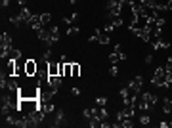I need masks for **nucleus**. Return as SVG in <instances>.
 Returning a JSON list of instances; mask_svg holds the SVG:
<instances>
[{
  "mask_svg": "<svg viewBox=\"0 0 172 128\" xmlns=\"http://www.w3.org/2000/svg\"><path fill=\"white\" fill-rule=\"evenodd\" d=\"M128 88H130L132 92H143V76L138 75V76H134V79L130 80V84H128Z\"/></svg>",
  "mask_w": 172,
  "mask_h": 128,
  "instance_id": "obj_4",
  "label": "nucleus"
},
{
  "mask_svg": "<svg viewBox=\"0 0 172 128\" xmlns=\"http://www.w3.org/2000/svg\"><path fill=\"white\" fill-rule=\"evenodd\" d=\"M25 73H27V76H37V73H38V61L27 59V63H25Z\"/></svg>",
  "mask_w": 172,
  "mask_h": 128,
  "instance_id": "obj_5",
  "label": "nucleus"
},
{
  "mask_svg": "<svg viewBox=\"0 0 172 128\" xmlns=\"http://www.w3.org/2000/svg\"><path fill=\"white\" fill-rule=\"evenodd\" d=\"M159 126H161V128H168V120H161Z\"/></svg>",
  "mask_w": 172,
  "mask_h": 128,
  "instance_id": "obj_22",
  "label": "nucleus"
},
{
  "mask_svg": "<svg viewBox=\"0 0 172 128\" xmlns=\"http://www.w3.org/2000/svg\"><path fill=\"white\" fill-rule=\"evenodd\" d=\"M59 69H61V63L48 61V75H50V76H61V75H59Z\"/></svg>",
  "mask_w": 172,
  "mask_h": 128,
  "instance_id": "obj_7",
  "label": "nucleus"
},
{
  "mask_svg": "<svg viewBox=\"0 0 172 128\" xmlns=\"http://www.w3.org/2000/svg\"><path fill=\"white\" fill-rule=\"evenodd\" d=\"M50 84H52L56 90H59V86H61V76H50Z\"/></svg>",
  "mask_w": 172,
  "mask_h": 128,
  "instance_id": "obj_12",
  "label": "nucleus"
},
{
  "mask_svg": "<svg viewBox=\"0 0 172 128\" xmlns=\"http://www.w3.org/2000/svg\"><path fill=\"white\" fill-rule=\"evenodd\" d=\"M151 84H153V86H157V88H163V90L170 88V84L167 82V73H164V67H157V69H155L153 79H151Z\"/></svg>",
  "mask_w": 172,
  "mask_h": 128,
  "instance_id": "obj_1",
  "label": "nucleus"
},
{
  "mask_svg": "<svg viewBox=\"0 0 172 128\" xmlns=\"http://www.w3.org/2000/svg\"><path fill=\"white\" fill-rule=\"evenodd\" d=\"M134 34H136V37H138V38H142L143 42H151V37H153V34L149 33L147 29H143V31H136Z\"/></svg>",
  "mask_w": 172,
  "mask_h": 128,
  "instance_id": "obj_8",
  "label": "nucleus"
},
{
  "mask_svg": "<svg viewBox=\"0 0 172 128\" xmlns=\"http://www.w3.org/2000/svg\"><path fill=\"white\" fill-rule=\"evenodd\" d=\"M71 76H73V79H78V76H81V65H78V63H73V73H71Z\"/></svg>",
  "mask_w": 172,
  "mask_h": 128,
  "instance_id": "obj_13",
  "label": "nucleus"
},
{
  "mask_svg": "<svg viewBox=\"0 0 172 128\" xmlns=\"http://www.w3.org/2000/svg\"><path fill=\"white\" fill-rule=\"evenodd\" d=\"M71 92H73V96H81V90H78V88H73Z\"/></svg>",
  "mask_w": 172,
  "mask_h": 128,
  "instance_id": "obj_23",
  "label": "nucleus"
},
{
  "mask_svg": "<svg viewBox=\"0 0 172 128\" xmlns=\"http://www.w3.org/2000/svg\"><path fill=\"white\" fill-rule=\"evenodd\" d=\"M153 63V54H147L145 55V65H151Z\"/></svg>",
  "mask_w": 172,
  "mask_h": 128,
  "instance_id": "obj_21",
  "label": "nucleus"
},
{
  "mask_svg": "<svg viewBox=\"0 0 172 128\" xmlns=\"http://www.w3.org/2000/svg\"><path fill=\"white\" fill-rule=\"evenodd\" d=\"M149 120H151V119H149V115H147V113L140 115V124H142V126H147V124H149Z\"/></svg>",
  "mask_w": 172,
  "mask_h": 128,
  "instance_id": "obj_15",
  "label": "nucleus"
},
{
  "mask_svg": "<svg viewBox=\"0 0 172 128\" xmlns=\"http://www.w3.org/2000/svg\"><path fill=\"white\" fill-rule=\"evenodd\" d=\"M96 105H98V107H105V105H107V98L105 96H98L96 98Z\"/></svg>",
  "mask_w": 172,
  "mask_h": 128,
  "instance_id": "obj_14",
  "label": "nucleus"
},
{
  "mask_svg": "<svg viewBox=\"0 0 172 128\" xmlns=\"http://www.w3.org/2000/svg\"><path fill=\"white\" fill-rule=\"evenodd\" d=\"M120 126H123V128H130V126H134V123H132V119H126V120H123Z\"/></svg>",
  "mask_w": 172,
  "mask_h": 128,
  "instance_id": "obj_20",
  "label": "nucleus"
},
{
  "mask_svg": "<svg viewBox=\"0 0 172 128\" xmlns=\"http://www.w3.org/2000/svg\"><path fill=\"white\" fill-rule=\"evenodd\" d=\"M94 34H96V40H98L102 46H107V44L111 42V34L107 33V31H103V29H96Z\"/></svg>",
  "mask_w": 172,
  "mask_h": 128,
  "instance_id": "obj_3",
  "label": "nucleus"
},
{
  "mask_svg": "<svg viewBox=\"0 0 172 128\" xmlns=\"http://www.w3.org/2000/svg\"><path fill=\"white\" fill-rule=\"evenodd\" d=\"M42 59H44V61H50V59H52V50H46V52L42 54Z\"/></svg>",
  "mask_w": 172,
  "mask_h": 128,
  "instance_id": "obj_19",
  "label": "nucleus"
},
{
  "mask_svg": "<svg viewBox=\"0 0 172 128\" xmlns=\"http://www.w3.org/2000/svg\"><path fill=\"white\" fill-rule=\"evenodd\" d=\"M40 19H42V23H44V27H46V25H50V21H52V16H50V13H40Z\"/></svg>",
  "mask_w": 172,
  "mask_h": 128,
  "instance_id": "obj_16",
  "label": "nucleus"
},
{
  "mask_svg": "<svg viewBox=\"0 0 172 128\" xmlns=\"http://www.w3.org/2000/svg\"><path fill=\"white\" fill-rule=\"evenodd\" d=\"M19 17H21V21H23V25H29L31 23V19L34 17V13L31 12V8H21V12H19Z\"/></svg>",
  "mask_w": 172,
  "mask_h": 128,
  "instance_id": "obj_6",
  "label": "nucleus"
},
{
  "mask_svg": "<svg viewBox=\"0 0 172 128\" xmlns=\"http://www.w3.org/2000/svg\"><path fill=\"white\" fill-rule=\"evenodd\" d=\"M10 6V0H2V8H8Z\"/></svg>",
  "mask_w": 172,
  "mask_h": 128,
  "instance_id": "obj_24",
  "label": "nucleus"
},
{
  "mask_svg": "<svg viewBox=\"0 0 172 128\" xmlns=\"http://www.w3.org/2000/svg\"><path fill=\"white\" fill-rule=\"evenodd\" d=\"M109 75H111V76H117V75H119V67H117V65H111V67H109Z\"/></svg>",
  "mask_w": 172,
  "mask_h": 128,
  "instance_id": "obj_18",
  "label": "nucleus"
},
{
  "mask_svg": "<svg viewBox=\"0 0 172 128\" xmlns=\"http://www.w3.org/2000/svg\"><path fill=\"white\" fill-rule=\"evenodd\" d=\"M25 117H27V120H29V126H38L42 120H44L46 113L42 111V109H37V111L29 113V115H25Z\"/></svg>",
  "mask_w": 172,
  "mask_h": 128,
  "instance_id": "obj_2",
  "label": "nucleus"
},
{
  "mask_svg": "<svg viewBox=\"0 0 172 128\" xmlns=\"http://www.w3.org/2000/svg\"><path fill=\"white\" fill-rule=\"evenodd\" d=\"M163 111L164 113H170L172 111V99L170 98H164L163 99Z\"/></svg>",
  "mask_w": 172,
  "mask_h": 128,
  "instance_id": "obj_11",
  "label": "nucleus"
},
{
  "mask_svg": "<svg viewBox=\"0 0 172 128\" xmlns=\"http://www.w3.org/2000/svg\"><path fill=\"white\" fill-rule=\"evenodd\" d=\"M78 33H81V29H78V27H75V25H71L69 29H67V34H69V37H75V34H78Z\"/></svg>",
  "mask_w": 172,
  "mask_h": 128,
  "instance_id": "obj_17",
  "label": "nucleus"
},
{
  "mask_svg": "<svg viewBox=\"0 0 172 128\" xmlns=\"http://www.w3.org/2000/svg\"><path fill=\"white\" fill-rule=\"evenodd\" d=\"M167 10H172V0H168V8Z\"/></svg>",
  "mask_w": 172,
  "mask_h": 128,
  "instance_id": "obj_25",
  "label": "nucleus"
},
{
  "mask_svg": "<svg viewBox=\"0 0 172 128\" xmlns=\"http://www.w3.org/2000/svg\"><path fill=\"white\" fill-rule=\"evenodd\" d=\"M69 2H71V4H78V2H81V0H69Z\"/></svg>",
  "mask_w": 172,
  "mask_h": 128,
  "instance_id": "obj_26",
  "label": "nucleus"
},
{
  "mask_svg": "<svg viewBox=\"0 0 172 128\" xmlns=\"http://www.w3.org/2000/svg\"><path fill=\"white\" fill-rule=\"evenodd\" d=\"M78 17V13L77 12H73V13H69V16H65V17H63V23H65V25H73V21Z\"/></svg>",
  "mask_w": 172,
  "mask_h": 128,
  "instance_id": "obj_10",
  "label": "nucleus"
},
{
  "mask_svg": "<svg viewBox=\"0 0 172 128\" xmlns=\"http://www.w3.org/2000/svg\"><path fill=\"white\" fill-rule=\"evenodd\" d=\"M59 40V27H52V29H50V42H57Z\"/></svg>",
  "mask_w": 172,
  "mask_h": 128,
  "instance_id": "obj_9",
  "label": "nucleus"
}]
</instances>
